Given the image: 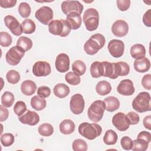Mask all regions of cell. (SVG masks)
<instances>
[{
    "label": "cell",
    "mask_w": 151,
    "mask_h": 151,
    "mask_svg": "<svg viewBox=\"0 0 151 151\" xmlns=\"http://www.w3.org/2000/svg\"><path fill=\"white\" fill-rule=\"evenodd\" d=\"M105 42L106 39L102 34H93L85 42L84 45V50L86 54L88 55H94L97 53L99 50L104 47Z\"/></svg>",
    "instance_id": "obj_1"
},
{
    "label": "cell",
    "mask_w": 151,
    "mask_h": 151,
    "mask_svg": "<svg viewBox=\"0 0 151 151\" xmlns=\"http://www.w3.org/2000/svg\"><path fill=\"white\" fill-rule=\"evenodd\" d=\"M78 130L82 136L88 140H94L101 135L102 128L96 123L83 122L79 125Z\"/></svg>",
    "instance_id": "obj_2"
},
{
    "label": "cell",
    "mask_w": 151,
    "mask_h": 151,
    "mask_svg": "<svg viewBox=\"0 0 151 151\" xmlns=\"http://www.w3.org/2000/svg\"><path fill=\"white\" fill-rule=\"evenodd\" d=\"M133 109L139 113H144L150 111V95L149 93L142 91L139 93L132 101Z\"/></svg>",
    "instance_id": "obj_3"
},
{
    "label": "cell",
    "mask_w": 151,
    "mask_h": 151,
    "mask_svg": "<svg viewBox=\"0 0 151 151\" xmlns=\"http://www.w3.org/2000/svg\"><path fill=\"white\" fill-rule=\"evenodd\" d=\"M71 28L65 20H52L48 24L49 32L53 35L65 37L69 35Z\"/></svg>",
    "instance_id": "obj_4"
},
{
    "label": "cell",
    "mask_w": 151,
    "mask_h": 151,
    "mask_svg": "<svg viewBox=\"0 0 151 151\" xmlns=\"http://www.w3.org/2000/svg\"><path fill=\"white\" fill-rule=\"evenodd\" d=\"M83 19L86 28L89 31H93L96 30L99 26V12L94 8H88L84 13Z\"/></svg>",
    "instance_id": "obj_5"
},
{
    "label": "cell",
    "mask_w": 151,
    "mask_h": 151,
    "mask_svg": "<svg viewBox=\"0 0 151 151\" xmlns=\"http://www.w3.org/2000/svg\"><path fill=\"white\" fill-rule=\"evenodd\" d=\"M106 106L104 101L96 100L91 103L87 110V115L90 120L96 123L100 121L103 116Z\"/></svg>",
    "instance_id": "obj_6"
},
{
    "label": "cell",
    "mask_w": 151,
    "mask_h": 151,
    "mask_svg": "<svg viewBox=\"0 0 151 151\" xmlns=\"http://www.w3.org/2000/svg\"><path fill=\"white\" fill-rule=\"evenodd\" d=\"M25 51L18 45L11 47L5 55L7 63L11 65H18L25 54Z\"/></svg>",
    "instance_id": "obj_7"
},
{
    "label": "cell",
    "mask_w": 151,
    "mask_h": 151,
    "mask_svg": "<svg viewBox=\"0 0 151 151\" xmlns=\"http://www.w3.org/2000/svg\"><path fill=\"white\" fill-rule=\"evenodd\" d=\"M85 106V102L83 96L79 93L74 94L70 101V108L74 114H80L83 113Z\"/></svg>",
    "instance_id": "obj_8"
},
{
    "label": "cell",
    "mask_w": 151,
    "mask_h": 151,
    "mask_svg": "<svg viewBox=\"0 0 151 151\" xmlns=\"http://www.w3.org/2000/svg\"><path fill=\"white\" fill-rule=\"evenodd\" d=\"M4 22L6 27L15 36H19L23 32L22 25L18 22L17 19L12 15H6L4 18Z\"/></svg>",
    "instance_id": "obj_9"
},
{
    "label": "cell",
    "mask_w": 151,
    "mask_h": 151,
    "mask_svg": "<svg viewBox=\"0 0 151 151\" xmlns=\"http://www.w3.org/2000/svg\"><path fill=\"white\" fill-rule=\"evenodd\" d=\"M35 17L41 23L48 25L53 18V11L47 6H43L36 11Z\"/></svg>",
    "instance_id": "obj_10"
},
{
    "label": "cell",
    "mask_w": 151,
    "mask_h": 151,
    "mask_svg": "<svg viewBox=\"0 0 151 151\" xmlns=\"http://www.w3.org/2000/svg\"><path fill=\"white\" fill-rule=\"evenodd\" d=\"M108 50L111 55L114 58L122 57L124 51V44L119 40L113 39L109 41L108 44Z\"/></svg>",
    "instance_id": "obj_11"
},
{
    "label": "cell",
    "mask_w": 151,
    "mask_h": 151,
    "mask_svg": "<svg viewBox=\"0 0 151 151\" xmlns=\"http://www.w3.org/2000/svg\"><path fill=\"white\" fill-rule=\"evenodd\" d=\"M51 72L50 64L44 61H38L35 63L32 67V73L37 77H45Z\"/></svg>",
    "instance_id": "obj_12"
},
{
    "label": "cell",
    "mask_w": 151,
    "mask_h": 151,
    "mask_svg": "<svg viewBox=\"0 0 151 151\" xmlns=\"http://www.w3.org/2000/svg\"><path fill=\"white\" fill-rule=\"evenodd\" d=\"M61 10L65 15L71 12H76L81 14L83 10V5L78 1H64L61 5Z\"/></svg>",
    "instance_id": "obj_13"
},
{
    "label": "cell",
    "mask_w": 151,
    "mask_h": 151,
    "mask_svg": "<svg viewBox=\"0 0 151 151\" xmlns=\"http://www.w3.org/2000/svg\"><path fill=\"white\" fill-rule=\"evenodd\" d=\"M111 121L113 126L118 130L121 132L126 131L129 129L130 126L126 115L122 112H119L115 114Z\"/></svg>",
    "instance_id": "obj_14"
},
{
    "label": "cell",
    "mask_w": 151,
    "mask_h": 151,
    "mask_svg": "<svg viewBox=\"0 0 151 151\" xmlns=\"http://www.w3.org/2000/svg\"><path fill=\"white\" fill-rule=\"evenodd\" d=\"M111 31L113 35L118 37H123L127 35L129 31L128 24L124 20L116 21L111 26Z\"/></svg>",
    "instance_id": "obj_15"
},
{
    "label": "cell",
    "mask_w": 151,
    "mask_h": 151,
    "mask_svg": "<svg viewBox=\"0 0 151 151\" xmlns=\"http://www.w3.org/2000/svg\"><path fill=\"white\" fill-rule=\"evenodd\" d=\"M55 67L56 70L60 73H65L70 68V58L65 53L59 54L55 61Z\"/></svg>",
    "instance_id": "obj_16"
},
{
    "label": "cell",
    "mask_w": 151,
    "mask_h": 151,
    "mask_svg": "<svg viewBox=\"0 0 151 151\" xmlns=\"http://www.w3.org/2000/svg\"><path fill=\"white\" fill-rule=\"evenodd\" d=\"M134 91L133 83L130 79L122 80L117 87V91L123 96H131L134 93Z\"/></svg>",
    "instance_id": "obj_17"
},
{
    "label": "cell",
    "mask_w": 151,
    "mask_h": 151,
    "mask_svg": "<svg viewBox=\"0 0 151 151\" xmlns=\"http://www.w3.org/2000/svg\"><path fill=\"white\" fill-rule=\"evenodd\" d=\"M18 120L23 124L35 126L39 122L40 116L35 111L27 110L25 113L18 117Z\"/></svg>",
    "instance_id": "obj_18"
},
{
    "label": "cell",
    "mask_w": 151,
    "mask_h": 151,
    "mask_svg": "<svg viewBox=\"0 0 151 151\" xmlns=\"http://www.w3.org/2000/svg\"><path fill=\"white\" fill-rule=\"evenodd\" d=\"M65 21L71 29H77L81 25V14L76 12H71L67 15Z\"/></svg>",
    "instance_id": "obj_19"
},
{
    "label": "cell",
    "mask_w": 151,
    "mask_h": 151,
    "mask_svg": "<svg viewBox=\"0 0 151 151\" xmlns=\"http://www.w3.org/2000/svg\"><path fill=\"white\" fill-rule=\"evenodd\" d=\"M113 64L115 79L119 76H125L129 74L130 71V67L127 63L120 61L118 63H113Z\"/></svg>",
    "instance_id": "obj_20"
},
{
    "label": "cell",
    "mask_w": 151,
    "mask_h": 151,
    "mask_svg": "<svg viewBox=\"0 0 151 151\" xmlns=\"http://www.w3.org/2000/svg\"><path fill=\"white\" fill-rule=\"evenodd\" d=\"M134 68L139 73H145L147 71L150 67V62L146 57L140 59H135L133 63Z\"/></svg>",
    "instance_id": "obj_21"
},
{
    "label": "cell",
    "mask_w": 151,
    "mask_h": 151,
    "mask_svg": "<svg viewBox=\"0 0 151 151\" xmlns=\"http://www.w3.org/2000/svg\"><path fill=\"white\" fill-rule=\"evenodd\" d=\"M37 90V85L32 80L24 81L21 85V92L25 96H31L35 93Z\"/></svg>",
    "instance_id": "obj_22"
},
{
    "label": "cell",
    "mask_w": 151,
    "mask_h": 151,
    "mask_svg": "<svg viewBox=\"0 0 151 151\" xmlns=\"http://www.w3.org/2000/svg\"><path fill=\"white\" fill-rule=\"evenodd\" d=\"M130 55L134 59H140L145 57L146 55V49L143 45L136 44L132 46L130 50Z\"/></svg>",
    "instance_id": "obj_23"
},
{
    "label": "cell",
    "mask_w": 151,
    "mask_h": 151,
    "mask_svg": "<svg viewBox=\"0 0 151 151\" xmlns=\"http://www.w3.org/2000/svg\"><path fill=\"white\" fill-rule=\"evenodd\" d=\"M59 129L61 133L64 134H70L74 132L75 130V124L70 119H65L60 123Z\"/></svg>",
    "instance_id": "obj_24"
},
{
    "label": "cell",
    "mask_w": 151,
    "mask_h": 151,
    "mask_svg": "<svg viewBox=\"0 0 151 151\" xmlns=\"http://www.w3.org/2000/svg\"><path fill=\"white\" fill-rule=\"evenodd\" d=\"M104 102L106 106V110L109 112H113L117 110L120 107V101L119 99L114 96H109L106 97Z\"/></svg>",
    "instance_id": "obj_25"
},
{
    "label": "cell",
    "mask_w": 151,
    "mask_h": 151,
    "mask_svg": "<svg viewBox=\"0 0 151 151\" xmlns=\"http://www.w3.org/2000/svg\"><path fill=\"white\" fill-rule=\"evenodd\" d=\"M53 92L55 96L58 98L63 99L69 94L70 88L64 83H58L54 86Z\"/></svg>",
    "instance_id": "obj_26"
},
{
    "label": "cell",
    "mask_w": 151,
    "mask_h": 151,
    "mask_svg": "<svg viewBox=\"0 0 151 151\" xmlns=\"http://www.w3.org/2000/svg\"><path fill=\"white\" fill-rule=\"evenodd\" d=\"M90 74L93 78H99L103 76L104 68L102 62L94 61L93 62L90 68Z\"/></svg>",
    "instance_id": "obj_27"
},
{
    "label": "cell",
    "mask_w": 151,
    "mask_h": 151,
    "mask_svg": "<svg viewBox=\"0 0 151 151\" xmlns=\"http://www.w3.org/2000/svg\"><path fill=\"white\" fill-rule=\"evenodd\" d=\"M111 90V84L107 81L102 80L98 82L96 84V91L100 96H106L109 94Z\"/></svg>",
    "instance_id": "obj_28"
},
{
    "label": "cell",
    "mask_w": 151,
    "mask_h": 151,
    "mask_svg": "<svg viewBox=\"0 0 151 151\" xmlns=\"http://www.w3.org/2000/svg\"><path fill=\"white\" fill-rule=\"evenodd\" d=\"M47 102L44 98L41 97L38 95L34 96L31 99V107L37 111H41L46 107Z\"/></svg>",
    "instance_id": "obj_29"
},
{
    "label": "cell",
    "mask_w": 151,
    "mask_h": 151,
    "mask_svg": "<svg viewBox=\"0 0 151 151\" xmlns=\"http://www.w3.org/2000/svg\"><path fill=\"white\" fill-rule=\"evenodd\" d=\"M117 139V133L114 130L110 129L106 132L103 137V142L107 145H113L116 143Z\"/></svg>",
    "instance_id": "obj_30"
},
{
    "label": "cell",
    "mask_w": 151,
    "mask_h": 151,
    "mask_svg": "<svg viewBox=\"0 0 151 151\" xmlns=\"http://www.w3.org/2000/svg\"><path fill=\"white\" fill-rule=\"evenodd\" d=\"M15 100L14 95L10 91H5L1 96L2 105L5 107H10L12 106Z\"/></svg>",
    "instance_id": "obj_31"
},
{
    "label": "cell",
    "mask_w": 151,
    "mask_h": 151,
    "mask_svg": "<svg viewBox=\"0 0 151 151\" xmlns=\"http://www.w3.org/2000/svg\"><path fill=\"white\" fill-rule=\"evenodd\" d=\"M72 70L74 73L79 76H83L86 71V65L81 60H76L72 64Z\"/></svg>",
    "instance_id": "obj_32"
},
{
    "label": "cell",
    "mask_w": 151,
    "mask_h": 151,
    "mask_svg": "<svg viewBox=\"0 0 151 151\" xmlns=\"http://www.w3.org/2000/svg\"><path fill=\"white\" fill-rule=\"evenodd\" d=\"M22 27L23 29V32L27 34H31L35 32L36 25L35 22L30 19H26L22 21Z\"/></svg>",
    "instance_id": "obj_33"
},
{
    "label": "cell",
    "mask_w": 151,
    "mask_h": 151,
    "mask_svg": "<svg viewBox=\"0 0 151 151\" xmlns=\"http://www.w3.org/2000/svg\"><path fill=\"white\" fill-rule=\"evenodd\" d=\"M17 45L22 48L25 51L29 50L32 47V41L28 37L22 36L19 37L17 42Z\"/></svg>",
    "instance_id": "obj_34"
},
{
    "label": "cell",
    "mask_w": 151,
    "mask_h": 151,
    "mask_svg": "<svg viewBox=\"0 0 151 151\" xmlns=\"http://www.w3.org/2000/svg\"><path fill=\"white\" fill-rule=\"evenodd\" d=\"M149 146V143L145 140L137 138L133 141V147L132 150L133 151H145Z\"/></svg>",
    "instance_id": "obj_35"
},
{
    "label": "cell",
    "mask_w": 151,
    "mask_h": 151,
    "mask_svg": "<svg viewBox=\"0 0 151 151\" xmlns=\"http://www.w3.org/2000/svg\"><path fill=\"white\" fill-rule=\"evenodd\" d=\"M38 133L42 136H50L54 133L52 126L49 123H43L38 127Z\"/></svg>",
    "instance_id": "obj_36"
},
{
    "label": "cell",
    "mask_w": 151,
    "mask_h": 151,
    "mask_svg": "<svg viewBox=\"0 0 151 151\" xmlns=\"http://www.w3.org/2000/svg\"><path fill=\"white\" fill-rule=\"evenodd\" d=\"M6 78L10 84H15L20 80V74L18 71L14 70H11L7 72Z\"/></svg>",
    "instance_id": "obj_37"
},
{
    "label": "cell",
    "mask_w": 151,
    "mask_h": 151,
    "mask_svg": "<svg viewBox=\"0 0 151 151\" xmlns=\"http://www.w3.org/2000/svg\"><path fill=\"white\" fill-rule=\"evenodd\" d=\"M65 80L68 84L73 86L78 85L81 81L80 76L74 72L67 73L65 75Z\"/></svg>",
    "instance_id": "obj_38"
},
{
    "label": "cell",
    "mask_w": 151,
    "mask_h": 151,
    "mask_svg": "<svg viewBox=\"0 0 151 151\" xmlns=\"http://www.w3.org/2000/svg\"><path fill=\"white\" fill-rule=\"evenodd\" d=\"M31 12V9L28 3L25 2H22L19 5L18 12L22 17L28 18L30 15Z\"/></svg>",
    "instance_id": "obj_39"
},
{
    "label": "cell",
    "mask_w": 151,
    "mask_h": 151,
    "mask_svg": "<svg viewBox=\"0 0 151 151\" xmlns=\"http://www.w3.org/2000/svg\"><path fill=\"white\" fill-rule=\"evenodd\" d=\"M72 147L74 151H86L87 150V144L83 139H77L73 141Z\"/></svg>",
    "instance_id": "obj_40"
},
{
    "label": "cell",
    "mask_w": 151,
    "mask_h": 151,
    "mask_svg": "<svg viewBox=\"0 0 151 151\" xmlns=\"http://www.w3.org/2000/svg\"><path fill=\"white\" fill-rule=\"evenodd\" d=\"M12 41V37L7 32L2 31L0 32V45L2 47H9Z\"/></svg>",
    "instance_id": "obj_41"
},
{
    "label": "cell",
    "mask_w": 151,
    "mask_h": 151,
    "mask_svg": "<svg viewBox=\"0 0 151 151\" xmlns=\"http://www.w3.org/2000/svg\"><path fill=\"white\" fill-rule=\"evenodd\" d=\"M15 141L14 136L12 133H5L1 136V144L5 147L11 146Z\"/></svg>",
    "instance_id": "obj_42"
},
{
    "label": "cell",
    "mask_w": 151,
    "mask_h": 151,
    "mask_svg": "<svg viewBox=\"0 0 151 151\" xmlns=\"http://www.w3.org/2000/svg\"><path fill=\"white\" fill-rule=\"evenodd\" d=\"M27 111L26 104L22 101H18L14 105V111L18 117L22 115Z\"/></svg>",
    "instance_id": "obj_43"
},
{
    "label": "cell",
    "mask_w": 151,
    "mask_h": 151,
    "mask_svg": "<svg viewBox=\"0 0 151 151\" xmlns=\"http://www.w3.org/2000/svg\"><path fill=\"white\" fill-rule=\"evenodd\" d=\"M120 144L123 149L130 150L133 147V140L128 136H124L120 140Z\"/></svg>",
    "instance_id": "obj_44"
},
{
    "label": "cell",
    "mask_w": 151,
    "mask_h": 151,
    "mask_svg": "<svg viewBox=\"0 0 151 151\" xmlns=\"http://www.w3.org/2000/svg\"><path fill=\"white\" fill-rule=\"evenodd\" d=\"M127 119L128 120V122L130 124L134 125L137 124L140 120V117L139 116L137 113L134 112V111H130L127 113L126 115Z\"/></svg>",
    "instance_id": "obj_45"
},
{
    "label": "cell",
    "mask_w": 151,
    "mask_h": 151,
    "mask_svg": "<svg viewBox=\"0 0 151 151\" xmlns=\"http://www.w3.org/2000/svg\"><path fill=\"white\" fill-rule=\"evenodd\" d=\"M51 94V90L47 86H41L38 88L37 94L42 98H47L50 96Z\"/></svg>",
    "instance_id": "obj_46"
},
{
    "label": "cell",
    "mask_w": 151,
    "mask_h": 151,
    "mask_svg": "<svg viewBox=\"0 0 151 151\" xmlns=\"http://www.w3.org/2000/svg\"><path fill=\"white\" fill-rule=\"evenodd\" d=\"M130 0H117L116 1L117 8L121 11H125L127 10L130 6Z\"/></svg>",
    "instance_id": "obj_47"
},
{
    "label": "cell",
    "mask_w": 151,
    "mask_h": 151,
    "mask_svg": "<svg viewBox=\"0 0 151 151\" xmlns=\"http://www.w3.org/2000/svg\"><path fill=\"white\" fill-rule=\"evenodd\" d=\"M142 85L146 90H150L151 89V75L150 74H146L143 77Z\"/></svg>",
    "instance_id": "obj_48"
},
{
    "label": "cell",
    "mask_w": 151,
    "mask_h": 151,
    "mask_svg": "<svg viewBox=\"0 0 151 151\" xmlns=\"http://www.w3.org/2000/svg\"><path fill=\"white\" fill-rule=\"evenodd\" d=\"M143 22L147 27H151V9H148L143 16Z\"/></svg>",
    "instance_id": "obj_49"
},
{
    "label": "cell",
    "mask_w": 151,
    "mask_h": 151,
    "mask_svg": "<svg viewBox=\"0 0 151 151\" xmlns=\"http://www.w3.org/2000/svg\"><path fill=\"white\" fill-rule=\"evenodd\" d=\"M17 1L16 0H1L0 6L4 8H8L14 7Z\"/></svg>",
    "instance_id": "obj_50"
},
{
    "label": "cell",
    "mask_w": 151,
    "mask_h": 151,
    "mask_svg": "<svg viewBox=\"0 0 151 151\" xmlns=\"http://www.w3.org/2000/svg\"><path fill=\"white\" fill-rule=\"evenodd\" d=\"M9 116V111L5 107L2 105L0 106V122H2L6 120Z\"/></svg>",
    "instance_id": "obj_51"
},
{
    "label": "cell",
    "mask_w": 151,
    "mask_h": 151,
    "mask_svg": "<svg viewBox=\"0 0 151 151\" xmlns=\"http://www.w3.org/2000/svg\"><path fill=\"white\" fill-rule=\"evenodd\" d=\"M137 138L143 139L149 143L151 140V134L150 132L146 131H142L138 134Z\"/></svg>",
    "instance_id": "obj_52"
},
{
    "label": "cell",
    "mask_w": 151,
    "mask_h": 151,
    "mask_svg": "<svg viewBox=\"0 0 151 151\" xmlns=\"http://www.w3.org/2000/svg\"><path fill=\"white\" fill-rule=\"evenodd\" d=\"M143 126L148 130H151V116L148 115L145 117L143 120Z\"/></svg>",
    "instance_id": "obj_53"
}]
</instances>
